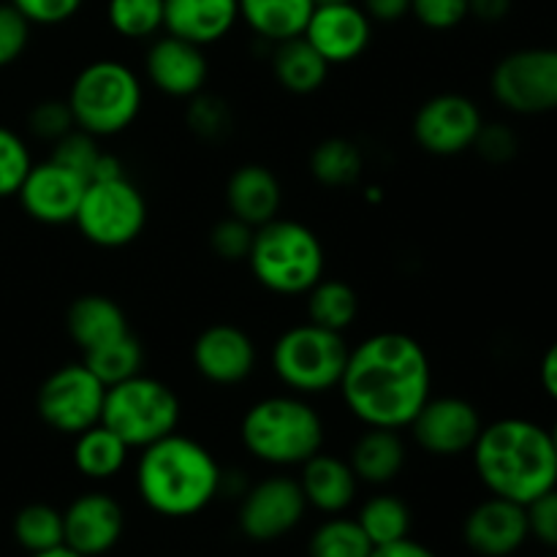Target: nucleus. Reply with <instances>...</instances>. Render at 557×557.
<instances>
[{
    "mask_svg": "<svg viewBox=\"0 0 557 557\" xmlns=\"http://www.w3.org/2000/svg\"><path fill=\"white\" fill-rule=\"evenodd\" d=\"M256 228L239 218L228 215L218 221L210 232V248L223 261H248Z\"/></svg>",
    "mask_w": 557,
    "mask_h": 557,
    "instance_id": "nucleus-39",
    "label": "nucleus"
},
{
    "mask_svg": "<svg viewBox=\"0 0 557 557\" xmlns=\"http://www.w3.org/2000/svg\"><path fill=\"white\" fill-rule=\"evenodd\" d=\"M348 343L343 332L313 324H297L272 346V370L294 395H324L341 386L348 364Z\"/></svg>",
    "mask_w": 557,
    "mask_h": 557,
    "instance_id": "nucleus-7",
    "label": "nucleus"
},
{
    "mask_svg": "<svg viewBox=\"0 0 557 557\" xmlns=\"http://www.w3.org/2000/svg\"><path fill=\"white\" fill-rule=\"evenodd\" d=\"M33 166L30 150L16 131L0 125V199L20 194Z\"/></svg>",
    "mask_w": 557,
    "mask_h": 557,
    "instance_id": "nucleus-37",
    "label": "nucleus"
},
{
    "mask_svg": "<svg viewBox=\"0 0 557 557\" xmlns=\"http://www.w3.org/2000/svg\"><path fill=\"white\" fill-rule=\"evenodd\" d=\"M370 557H438V555H435L430 547H424V544L413 542L411 536H406V539H400V542L373 547Z\"/></svg>",
    "mask_w": 557,
    "mask_h": 557,
    "instance_id": "nucleus-47",
    "label": "nucleus"
},
{
    "mask_svg": "<svg viewBox=\"0 0 557 557\" xmlns=\"http://www.w3.org/2000/svg\"><path fill=\"white\" fill-rule=\"evenodd\" d=\"M511 11V0H468V16L479 22H500Z\"/></svg>",
    "mask_w": 557,
    "mask_h": 557,
    "instance_id": "nucleus-48",
    "label": "nucleus"
},
{
    "mask_svg": "<svg viewBox=\"0 0 557 557\" xmlns=\"http://www.w3.org/2000/svg\"><path fill=\"white\" fill-rule=\"evenodd\" d=\"M239 438L256 460L294 468L321 451L324 419L302 395H272L245 411Z\"/></svg>",
    "mask_w": 557,
    "mask_h": 557,
    "instance_id": "nucleus-4",
    "label": "nucleus"
},
{
    "mask_svg": "<svg viewBox=\"0 0 557 557\" xmlns=\"http://www.w3.org/2000/svg\"><path fill=\"white\" fill-rule=\"evenodd\" d=\"M101 424L114 430L131 449H145L177 433L180 400L172 386L139 373L107 386Z\"/></svg>",
    "mask_w": 557,
    "mask_h": 557,
    "instance_id": "nucleus-8",
    "label": "nucleus"
},
{
    "mask_svg": "<svg viewBox=\"0 0 557 557\" xmlns=\"http://www.w3.org/2000/svg\"><path fill=\"white\" fill-rule=\"evenodd\" d=\"M330 69L332 65L310 47L305 36L288 38L272 49V74H275L277 85L294 96H310L324 87Z\"/></svg>",
    "mask_w": 557,
    "mask_h": 557,
    "instance_id": "nucleus-27",
    "label": "nucleus"
},
{
    "mask_svg": "<svg viewBox=\"0 0 557 557\" xmlns=\"http://www.w3.org/2000/svg\"><path fill=\"white\" fill-rule=\"evenodd\" d=\"M65 326H69L71 341L82 348V354L107 346V343L131 332L125 310L103 294L76 297L65 313Z\"/></svg>",
    "mask_w": 557,
    "mask_h": 557,
    "instance_id": "nucleus-24",
    "label": "nucleus"
},
{
    "mask_svg": "<svg viewBox=\"0 0 557 557\" xmlns=\"http://www.w3.org/2000/svg\"><path fill=\"white\" fill-rule=\"evenodd\" d=\"M411 14L430 30H451L468 20V0H411Z\"/></svg>",
    "mask_w": 557,
    "mask_h": 557,
    "instance_id": "nucleus-42",
    "label": "nucleus"
},
{
    "mask_svg": "<svg viewBox=\"0 0 557 557\" xmlns=\"http://www.w3.org/2000/svg\"><path fill=\"white\" fill-rule=\"evenodd\" d=\"M482 109L460 92L428 98L413 117V139L430 156L451 158L471 150L482 131Z\"/></svg>",
    "mask_w": 557,
    "mask_h": 557,
    "instance_id": "nucleus-12",
    "label": "nucleus"
},
{
    "mask_svg": "<svg viewBox=\"0 0 557 557\" xmlns=\"http://www.w3.org/2000/svg\"><path fill=\"white\" fill-rule=\"evenodd\" d=\"M141 79L120 60H92L74 76L69 107L76 128L96 139L117 136L134 125L141 112Z\"/></svg>",
    "mask_w": 557,
    "mask_h": 557,
    "instance_id": "nucleus-6",
    "label": "nucleus"
},
{
    "mask_svg": "<svg viewBox=\"0 0 557 557\" xmlns=\"http://www.w3.org/2000/svg\"><path fill=\"white\" fill-rule=\"evenodd\" d=\"M553 557H557V555H553Z\"/></svg>",
    "mask_w": 557,
    "mask_h": 557,
    "instance_id": "nucleus-54",
    "label": "nucleus"
},
{
    "mask_svg": "<svg viewBox=\"0 0 557 557\" xmlns=\"http://www.w3.org/2000/svg\"><path fill=\"white\" fill-rule=\"evenodd\" d=\"M411 435L433 457H460L473 449L484 422L466 397H430L411 419Z\"/></svg>",
    "mask_w": 557,
    "mask_h": 557,
    "instance_id": "nucleus-14",
    "label": "nucleus"
},
{
    "mask_svg": "<svg viewBox=\"0 0 557 557\" xmlns=\"http://www.w3.org/2000/svg\"><path fill=\"white\" fill-rule=\"evenodd\" d=\"M302 36L326 63L343 65L362 58L373 38V22L359 3L315 5Z\"/></svg>",
    "mask_w": 557,
    "mask_h": 557,
    "instance_id": "nucleus-15",
    "label": "nucleus"
},
{
    "mask_svg": "<svg viewBox=\"0 0 557 557\" xmlns=\"http://www.w3.org/2000/svg\"><path fill=\"white\" fill-rule=\"evenodd\" d=\"M85 188L87 183L79 174L49 158L44 163H33L16 196L22 201V210L33 221L60 226V223H74Z\"/></svg>",
    "mask_w": 557,
    "mask_h": 557,
    "instance_id": "nucleus-16",
    "label": "nucleus"
},
{
    "mask_svg": "<svg viewBox=\"0 0 557 557\" xmlns=\"http://www.w3.org/2000/svg\"><path fill=\"white\" fill-rule=\"evenodd\" d=\"M239 20L261 38L281 44L305 33L315 0H237Z\"/></svg>",
    "mask_w": 557,
    "mask_h": 557,
    "instance_id": "nucleus-26",
    "label": "nucleus"
},
{
    "mask_svg": "<svg viewBox=\"0 0 557 557\" xmlns=\"http://www.w3.org/2000/svg\"><path fill=\"white\" fill-rule=\"evenodd\" d=\"M362 150L343 136H330L310 152V174L326 188H348L362 177Z\"/></svg>",
    "mask_w": 557,
    "mask_h": 557,
    "instance_id": "nucleus-29",
    "label": "nucleus"
},
{
    "mask_svg": "<svg viewBox=\"0 0 557 557\" xmlns=\"http://www.w3.org/2000/svg\"><path fill=\"white\" fill-rule=\"evenodd\" d=\"M549 435H553V444H555V451H557V419H555L553 428H549Z\"/></svg>",
    "mask_w": 557,
    "mask_h": 557,
    "instance_id": "nucleus-53",
    "label": "nucleus"
},
{
    "mask_svg": "<svg viewBox=\"0 0 557 557\" xmlns=\"http://www.w3.org/2000/svg\"><path fill=\"white\" fill-rule=\"evenodd\" d=\"M283 205V188L275 172L261 163H245L228 177L226 207L228 215L259 228L275 221Z\"/></svg>",
    "mask_w": 557,
    "mask_h": 557,
    "instance_id": "nucleus-22",
    "label": "nucleus"
},
{
    "mask_svg": "<svg viewBox=\"0 0 557 557\" xmlns=\"http://www.w3.org/2000/svg\"><path fill=\"white\" fill-rule=\"evenodd\" d=\"M194 364L210 384H243L256 368V346L245 330L234 324H212L196 337Z\"/></svg>",
    "mask_w": 557,
    "mask_h": 557,
    "instance_id": "nucleus-20",
    "label": "nucleus"
},
{
    "mask_svg": "<svg viewBox=\"0 0 557 557\" xmlns=\"http://www.w3.org/2000/svg\"><path fill=\"white\" fill-rule=\"evenodd\" d=\"M237 20V0H163V30L196 47L221 41Z\"/></svg>",
    "mask_w": 557,
    "mask_h": 557,
    "instance_id": "nucleus-21",
    "label": "nucleus"
},
{
    "mask_svg": "<svg viewBox=\"0 0 557 557\" xmlns=\"http://www.w3.org/2000/svg\"><path fill=\"white\" fill-rule=\"evenodd\" d=\"M359 315V297L348 283L321 277L308 292V319L332 332H346Z\"/></svg>",
    "mask_w": 557,
    "mask_h": 557,
    "instance_id": "nucleus-30",
    "label": "nucleus"
},
{
    "mask_svg": "<svg viewBox=\"0 0 557 557\" xmlns=\"http://www.w3.org/2000/svg\"><path fill=\"white\" fill-rule=\"evenodd\" d=\"M145 74L147 82L163 96L194 98L196 92L205 90L210 65H207L205 47L166 33L147 49Z\"/></svg>",
    "mask_w": 557,
    "mask_h": 557,
    "instance_id": "nucleus-19",
    "label": "nucleus"
},
{
    "mask_svg": "<svg viewBox=\"0 0 557 557\" xmlns=\"http://www.w3.org/2000/svg\"><path fill=\"white\" fill-rule=\"evenodd\" d=\"M539 381H542V389L547 392V397L557 403V341L544 351L542 362H539Z\"/></svg>",
    "mask_w": 557,
    "mask_h": 557,
    "instance_id": "nucleus-49",
    "label": "nucleus"
},
{
    "mask_svg": "<svg viewBox=\"0 0 557 557\" xmlns=\"http://www.w3.org/2000/svg\"><path fill=\"white\" fill-rule=\"evenodd\" d=\"M479 482L490 495L528 506L557 487V451L549 428L522 417L484 424L471 449Z\"/></svg>",
    "mask_w": 557,
    "mask_h": 557,
    "instance_id": "nucleus-2",
    "label": "nucleus"
},
{
    "mask_svg": "<svg viewBox=\"0 0 557 557\" xmlns=\"http://www.w3.org/2000/svg\"><path fill=\"white\" fill-rule=\"evenodd\" d=\"M348 466L354 468L359 482L375 484V487L389 484L400 476L406 466V444L397 430L368 428L354 444Z\"/></svg>",
    "mask_w": 557,
    "mask_h": 557,
    "instance_id": "nucleus-25",
    "label": "nucleus"
},
{
    "mask_svg": "<svg viewBox=\"0 0 557 557\" xmlns=\"http://www.w3.org/2000/svg\"><path fill=\"white\" fill-rule=\"evenodd\" d=\"M82 362L90 368V373L101 381L103 386H114L125 379H134L141 373V362H145V348H141L139 337L134 332L117 337V341L107 343L101 348L82 354Z\"/></svg>",
    "mask_w": 557,
    "mask_h": 557,
    "instance_id": "nucleus-32",
    "label": "nucleus"
},
{
    "mask_svg": "<svg viewBox=\"0 0 557 557\" xmlns=\"http://www.w3.org/2000/svg\"><path fill=\"white\" fill-rule=\"evenodd\" d=\"M107 20L117 36L141 41L163 30V0H109Z\"/></svg>",
    "mask_w": 557,
    "mask_h": 557,
    "instance_id": "nucleus-35",
    "label": "nucleus"
},
{
    "mask_svg": "<svg viewBox=\"0 0 557 557\" xmlns=\"http://www.w3.org/2000/svg\"><path fill=\"white\" fill-rule=\"evenodd\" d=\"M131 446L107 424H92L74 435V468L92 482L114 479L128 462Z\"/></svg>",
    "mask_w": 557,
    "mask_h": 557,
    "instance_id": "nucleus-28",
    "label": "nucleus"
},
{
    "mask_svg": "<svg viewBox=\"0 0 557 557\" xmlns=\"http://www.w3.org/2000/svg\"><path fill=\"white\" fill-rule=\"evenodd\" d=\"M357 522L364 536L370 539V544L381 547V544L400 542L411 533V509L397 495H373L359 509Z\"/></svg>",
    "mask_w": 557,
    "mask_h": 557,
    "instance_id": "nucleus-31",
    "label": "nucleus"
},
{
    "mask_svg": "<svg viewBox=\"0 0 557 557\" xmlns=\"http://www.w3.org/2000/svg\"><path fill=\"white\" fill-rule=\"evenodd\" d=\"M490 90L515 114L557 112V47H528L500 58Z\"/></svg>",
    "mask_w": 557,
    "mask_h": 557,
    "instance_id": "nucleus-10",
    "label": "nucleus"
},
{
    "mask_svg": "<svg viewBox=\"0 0 557 557\" xmlns=\"http://www.w3.org/2000/svg\"><path fill=\"white\" fill-rule=\"evenodd\" d=\"M74 223L98 248H125L145 232V194L128 177L87 183Z\"/></svg>",
    "mask_w": 557,
    "mask_h": 557,
    "instance_id": "nucleus-9",
    "label": "nucleus"
},
{
    "mask_svg": "<svg viewBox=\"0 0 557 557\" xmlns=\"http://www.w3.org/2000/svg\"><path fill=\"white\" fill-rule=\"evenodd\" d=\"M30 557H85V555L74 553V549H71V547H65V544H60V547L44 549V553H33Z\"/></svg>",
    "mask_w": 557,
    "mask_h": 557,
    "instance_id": "nucleus-50",
    "label": "nucleus"
},
{
    "mask_svg": "<svg viewBox=\"0 0 557 557\" xmlns=\"http://www.w3.org/2000/svg\"><path fill=\"white\" fill-rule=\"evenodd\" d=\"M221 466L207 446L172 433L141 449L136 493L156 515L185 520L205 511L221 495Z\"/></svg>",
    "mask_w": 557,
    "mask_h": 557,
    "instance_id": "nucleus-3",
    "label": "nucleus"
},
{
    "mask_svg": "<svg viewBox=\"0 0 557 557\" xmlns=\"http://www.w3.org/2000/svg\"><path fill=\"white\" fill-rule=\"evenodd\" d=\"M364 14L370 16V22H400L403 16L411 14V0H362Z\"/></svg>",
    "mask_w": 557,
    "mask_h": 557,
    "instance_id": "nucleus-46",
    "label": "nucleus"
},
{
    "mask_svg": "<svg viewBox=\"0 0 557 557\" xmlns=\"http://www.w3.org/2000/svg\"><path fill=\"white\" fill-rule=\"evenodd\" d=\"M528 531L544 547L557 549V487L539 495L525 506Z\"/></svg>",
    "mask_w": 557,
    "mask_h": 557,
    "instance_id": "nucleus-44",
    "label": "nucleus"
},
{
    "mask_svg": "<svg viewBox=\"0 0 557 557\" xmlns=\"http://www.w3.org/2000/svg\"><path fill=\"white\" fill-rule=\"evenodd\" d=\"M473 150L487 163H509L520 150V139L506 123H484L473 141Z\"/></svg>",
    "mask_w": 557,
    "mask_h": 557,
    "instance_id": "nucleus-43",
    "label": "nucleus"
},
{
    "mask_svg": "<svg viewBox=\"0 0 557 557\" xmlns=\"http://www.w3.org/2000/svg\"><path fill=\"white\" fill-rule=\"evenodd\" d=\"M14 539L27 553H44L63 544V511L49 504H30L16 511Z\"/></svg>",
    "mask_w": 557,
    "mask_h": 557,
    "instance_id": "nucleus-34",
    "label": "nucleus"
},
{
    "mask_svg": "<svg viewBox=\"0 0 557 557\" xmlns=\"http://www.w3.org/2000/svg\"><path fill=\"white\" fill-rule=\"evenodd\" d=\"M103 150L98 147V139L92 134H87V131L82 128H74L69 131V134L63 136V139H58L52 145V161H58L60 166L71 169L74 174H79L85 183H90L92 174H96V166L98 161H101Z\"/></svg>",
    "mask_w": 557,
    "mask_h": 557,
    "instance_id": "nucleus-36",
    "label": "nucleus"
},
{
    "mask_svg": "<svg viewBox=\"0 0 557 557\" xmlns=\"http://www.w3.org/2000/svg\"><path fill=\"white\" fill-rule=\"evenodd\" d=\"M30 41V22L11 3H0V69L22 58Z\"/></svg>",
    "mask_w": 557,
    "mask_h": 557,
    "instance_id": "nucleus-41",
    "label": "nucleus"
},
{
    "mask_svg": "<svg viewBox=\"0 0 557 557\" xmlns=\"http://www.w3.org/2000/svg\"><path fill=\"white\" fill-rule=\"evenodd\" d=\"M185 120H188V128L201 139H221L232 128V112L226 101L218 96H201V92L188 98Z\"/></svg>",
    "mask_w": 557,
    "mask_h": 557,
    "instance_id": "nucleus-38",
    "label": "nucleus"
},
{
    "mask_svg": "<svg viewBox=\"0 0 557 557\" xmlns=\"http://www.w3.org/2000/svg\"><path fill=\"white\" fill-rule=\"evenodd\" d=\"M9 3L22 11L30 25H63L76 16L85 0H9Z\"/></svg>",
    "mask_w": 557,
    "mask_h": 557,
    "instance_id": "nucleus-45",
    "label": "nucleus"
},
{
    "mask_svg": "<svg viewBox=\"0 0 557 557\" xmlns=\"http://www.w3.org/2000/svg\"><path fill=\"white\" fill-rule=\"evenodd\" d=\"M248 264L267 292L297 297L308 294L324 277L326 256L313 228L277 215L256 228Z\"/></svg>",
    "mask_w": 557,
    "mask_h": 557,
    "instance_id": "nucleus-5",
    "label": "nucleus"
},
{
    "mask_svg": "<svg viewBox=\"0 0 557 557\" xmlns=\"http://www.w3.org/2000/svg\"><path fill=\"white\" fill-rule=\"evenodd\" d=\"M462 539L471 553L482 557H509L520 553L522 544L531 539L525 506L490 495L487 500L468 511L462 522Z\"/></svg>",
    "mask_w": 557,
    "mask_h": 557,
    "instance_id": "nucleus-18",
    "label": "nucleus"
},
{
    "mask_svg": "<svg viewBox=\"0 0 557 557\" xmlns=\"http://www.w3.org/2000/svg\"><path fill=\"white\" fill-rule=\"evenodd\" d=\"M330 3H357V0H315V5H330Z\"/></svg>",
    "mask_w": 557,
    "mask_h": 557,
    "instance_id": "nucleus-51",
    "label": "nucleus"
},
{
    "mask_svg": "<svg viewBox=\"0 0 557 557\" xmlns=\"http://www.w3.org/2000/svg\"><path fill=\"white\" fill-rule=\"evenodd\" d=\"M308 511L302 487L292 476H270L245 490L239 504V531L250 542H277L302 522Z\"/></svg>",
    "mask_w": 557,
    "mask_h": 557,
    "instance_id": "nucleus-13",
    "label": "nucleus"
},
{
    "mask_svg": "<svg viewBox=\"0 0 557 557\" xmlns=\"http://www.w3.org/2000/svg\"><path fill=\"white\" fill-rule=\"evenodd\" d=\"M125 531L123 506L107 493H85L63 511V544L85 557L117 547Z\"/></svg>",
    "mask_w": 557,
    "mask_h": 557,
    "instance_id": "nucleus-17",
    "label": "nucleus"
},
{
    "mask_svg": "<svg viewBox=\"0 0 557 557\" xmlns=\"http://www.w3.org/2000/svg\"><path fill=\"white\" fill-rule=\"evenodd\" d=\"M368 199H370V201H379V199H381L379 188H368Z\"/></svg>",
    "mask_w": 557,
    "mask_h": 557,
    "instance_id": "nucleus-52",
    "label": "nucleus"
},
{
    "mask_svg": "<svg viewBox=\"0 0 557 557\" xmlns=\"http://www.w3.org/2000/svg\"><path fill=\"white\" fill-rule=\"evenodd\" d=\"M107 386L90 373L85 362H71L47 375L36 395L38 417L44 424L63 435H79L82 430L101 422Z\"/></svg>",
    "mask_w": 557,
    "mask_h": 557,
    "instance_id": "nucleus-11",
    "label": "nucleus"
},
{
    "mask_svg": "<svg viewBox=\"0 0 557 557\" xmlns=\"http://www.w3.org/2000/svg\"><path fill=\"white\" fill-rule=\"evenodd\" d=\"M297 482L310 509L330 517L343 515L354 504L359 487L354 468L341 457L324 455V451L302 462V473H299Z\"/></svg>",
    "mask_w": 557,
    "mask_h": 557,
    "instance_id": "nucleus-23",
    "label": "nucleus"
},
{
    "mask_svg": "<svg viewBox=\"0 0 557 557\" xmlns=\"http://www.w3.org/2000/svg\"><path fill=\"white\" fill-rule=\"evenodd\" d=\"M27 128L33 136L44 141H58L63 139L69 131L76 128L74 114H71L69 101H60V98H47V101L36 103L27 114Z\"/></svg>",
    "mask_w": 557,
    "mask_h": 557,
    "instance_id": "nucleus-40",
    "label": "nucleus"
},
{
    "mask_svg": "<svg viewBox=\"0 0 557 557\" xmlns=\"http://www.w3.org/2000/svg\"><path fill=\"white\" fill-rule=\"evenodd\" d=\"M373 544L364 536L351 517H330L313 531L308 544V557H370Z\"/></svg>",
    "mask_w": 557,
    "mask_h": 557,
    "instance_id": "nucleus-33",
    "label": "nucleus"
},
{
    "mask_svg": "<svg viewBox=\"0 0 557 557\" xmlns=\"http://www.w3.org/2000/svg\"><path fill=\"white\" fill-rule=\"evenodd\" d=\"M348 411L364 428L403 430L430 400L433 370L422 343L403 332H379L348 351L341 386Z\"/></svg>",
    "mask_w": 557,
    "mask_h": 557,
    "instance_id": "nucleus-1",
    "label": "nucleus"
}]
</instances>
